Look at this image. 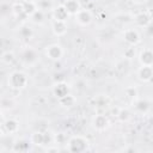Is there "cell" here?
Returning a JSON list of instances; mask_svg holds the SVG:
<instances>
[{"mask_svg": "<svg viewBox=\"0 0 153 153\" xmlns=\"http://www.w3.org/2000/svg\"><path fill=\"white\" fill-rule=\"evenodd\" d=\"M67 151L72 153H80L86 152L90 149V142L85 136L81 135H74L67 140Z\"/></svg>", "mask_w": 153, "mask_h": 153, "instance_id": "cell-1", "label": "cell"}, {"mask_svg": "<svg viewBox=\"0 0 153 153\" xmlns=\"http://www.w3.org/2000/svg\"><path fill=\"white\" fill-rule=\"evenodd\" d=\"M7 82H8V86L11 88L19 91V90H23V88H25L27 86L29 78H27V75L24 72H22V71H14V72H12L8 75Z\"/></svg>", "mask_w": 153, "mask_h": 153, "instance_id": "cell-2", "label": "cell"}, {"mask_svg": "<svg viewBox=\"0 0 153 153\" xmlns=\"http://www.w3.org/2000/svg\"><path fill=\"white\" fill-rule=\"evenodd\" d=\"M20 61L23 62V65L25 66H33L37 63L38 61V53L33 49V48H25L22 53H20Z\"/></svg>", "mask_w": 153, "mask_h": 153, "instance_id": "cell-3", "label": "cell"}, {"mask_svg": "<svg viewBox=\"0 0 153 153\" xmlns=\"http://www.w3.org/2000/svg\"><path fill=\"white\" fill-rule=\"evenodd\" d=\"M29 140H30V143L33 146H45L53 140V137H49L47 131L36 130L30 135Z\"/></svg>", "mask_w": 153, "mask_h": 153, "instance_id": "cell-4", "label": "cell"}, {"mask_svg": "<svg viewBox=\"0 0 153 153\" xmlns=\"http://www.w3.org/2000/svg\"><path fill=\"white\" fill-rule=\"evenodd\" d=\"M45 55L51 61H59L63 56V49H62V47L60 44L53 43V44L47 45V48H45Z\"/></svg>", "mask_w": 153, "mask_h": 153, "instance_id": "cell-5", "label": "cell"}, {"mask_svg": "<svg viewBox=\"0 0 153 153\" xmlns=\"http://www.w3.org/2000/svg\"><path fill=\"white\" fill-rule=\"evenodd\" d=\"M75 23H78L80 26H88L92 23V13L86 8H80L75 14Z\"/></svg>", "mask_w": 153, "mask_h": 153, "instance_id": "cell-6", "label": "cell"}, {"mask_svg": "<svg viewBox=\"0 0 153 153\" xmlns=\"http://www.w3.org/2000/svg\"><path fill=\"white\" fill-rule=\"evenodd\" d=\"M123 39H124L129 45H133V47H136V45L141 42L140 33H139L137 30H135V29H126V30L123 31Z\"/></svg>", "mask_w": 153, "mask_h": 153, "instance_id": "cell-7", "label": "cell"}, {"mask_svg": "<svg viewBox=\"0 0 153 153\" xmlns=\"http://www.w3.org/2000/svg\"><path fill=\"white\" fill-rule=\"evenodd\" d=\"M134 22L140 27H148V26H151V23H152V14L149 11L139 12L134 17Z\"/></svg>", "mask_w": 153, "mask_h": 153, "instance_id": "cell-8", "label": "cell"}, {"mask_svg": "<svg viewBox=\"0 0 153 153\" xmlns=\"http://www.w3.org/2000/svg\"><path fill=\"white\" fill-rule=\"evenodd\" d=\"M92 123H93L94 129H97V130H99V131L105 130V129L110 126V121H109L108 116H106V115H104V114L96 115V116L93 117Z\"/></svg>", "mask_w": 153, "mask_h": 153, "instance_id": "cell-9", "label": "cell"}, {"mask_svg": "<svg viewBox=\"0 0 153 153\" xmlns=\"http://www.w3.org/2000/svg\"><path fill=\"white\" fill-rule=\"evenodd\" d=\"M51 17L55 22H67L68 18H69V14L66 11V8L63 7V5H59V6L53 8Z\"/></svg>", "mask_w": 153, "mask_h": 153, "instance_id": "cell-10", "label": "cell"}, {"mask_svg": "<svg viewBox=\"0 0 153 153\" xmlns=\"http://www.w3.org/2000/svg\"><path fill=\"white\" fill-rule=\"evenodd\" d=\"M153 76V68L151 66H141L137 69V79L141 82H149Z\"/></svg>", "mask_w": 153, "mask_h": 153, "instance_id": "cell-11", "label": "cell"}, {"mask_svg": "<svg viewBox=\"0 0 153 153\" xmlns=\"http://www.w3.org/2000/svg\"><path fill=\"white\" fill-rule=\"evenodd\" d=\"M139 62L141 66H153V53L149 48H145L140 51Z\"/></svg>", "mask_w": 153, "mask_h": 153, "instance_id": "cell-12", "label": "cell"}, {"mask_svg": "<svg viewBox=\"0 0 153 153\" xmlns=\"http://www.w3.org/2000/svg\"><path fill=\"white\" fill-rule=\"evenodd\" d=\"M11 11H12V14L18 19V20H22V22H25L29 19V17L24 13V10H23V4L22 1H18V2H14L12 6H11Z\"/></svg>", "mask_w": 153, "mask_h": 153, "instance_id": "cell-13", "label": "cell"}, {"mask_svg": "<svg viewBox=\"0 0 153 153\" xmlns=\"http://www.w3.org/2000/svg\"><path fill=\"white\" fill-rule=\"evenodd\" d=\"M30 140L29 139H18L13 142V146H12V151L14 152H26V151H30Z\"/></svg>", "mask_w": 153, "mask_h": 153, "instance_id": "cell-14", "label": "cell"}, {"mask_svg": "<svg viewBox=\"0 0 153 153\" xmlns=\"http://www.w3.org/2000/svg\"><path fill=\"white\" fill-rule=\"evenodd\" d=\"M51 29H53V32L55 36H65L68 31V27H67V22H55L53 23L51 25Z\"/></svg>", "mask_w": 153, "mask_h": 153, "instance_id": "cell-15", "label": "cell"}, {"mask_svg": "<svg viewBox=\"0 0 153 153\" xmlns=\"http://www.w3.org/2000/svg\"><path fill=\"white\" fill-rule=\"evenodd\" d=\"M69 90H71V88H69L68 84H66V82L61 81V82H57V84L54 86L53 92H54L55 97L59 99V98H61V97H63V96L68 94V93H69Z\"/></svg>", "mask_w": 153, "mask_h": 153, "instance_id": "cell-16", "label": "cell"}, {"mask_svg": "<svg viewBox=\"0 0 153 153\" xmlns=\"http://www.w3.org/2000/svg\"><path fill=\"white\" fill-rule=\"evenodd\" d=\"M4 129L7 134H16L19 130V122L14 118H10V120H5L4 122Z\"/></svg>", "mask_w": 153, "mask_h": 153, "instance_id": "cell-17", "label": "cell"}, {"mask_svg": "<svg viewBox=\"0 0 153 153\" xmlns=\"http://www.w3.org/2000/svg\"><path fill=\"white\" fill-rule=\"evenodd\" d=\"M63 7L66 8V11L68 12L69 16H74L81 8V5L78 0H66L63 4Z\"/></svg>", "mask_w": 153, "mask_h": 153, "instance_id": "cell-18", "label": "cell"}, {"mask_svg": "<svg viewBox=\"0 0 153 153\" xmlns=\"http://www.w3.org/2000/svg\"><path fill=\"white\" fill-rule=\"evenodd\" d=\"M23 4V10H24V13L30 18L38 8H37V5L33 0H23L22 1Z\"/></svg>", "mask_w": 153, "mask_h": 153, "instance_id": "cell-19", "label": "cell"}, {"mask_svg": "<svg viewBox=\"0 0 153 153\" xmlns=\"http://www.w3.org/2000/svg\"><path fill=\"white\" fill-rule=\"evenodd\" d=\"M75 103H76V98L71 93L59 98V104L63 108H72L73 105H75Z\"/></svg>", "mask_w": 153, "mask_h": 153, "instance_id": "cell-20", "label": "cell"}, {"mask_svg": "<svg viewBox=\"0 0 153 153\" xmlns=\"http://www.w3.org/2000/svg\"><path fill=\"white\" fill-rule=\"evenodd\" d=\"M35 2H36V5H37V8L41 10V11H43L44 13L48 12V11L51 12L53 8L55 7L53 0H35Z\"/></svg>", "mask_w": 153, "mask_h": 153, "instance_id": "cell-21", "label": "cell"}, {"mask_svg": "<svg viewBox=\"0 0 153 153\" xmlns=\"http://www.w3.org/2000/svg\"><path fill=\"white\" fill-rule=\"evenodd\" d=\"M44 18H45V16H44V12L43 11H41V10H37L29 19H31V22L32 23H35V24H38V25H42L43 23H44Z\"/></svg>", "mask_w": 153, "mask_h": 153, "instance_id": "cell-22", "label": "cell"}, {"mask_svg": "<svg viewBox=\"0 0 153 153\" xmlns=\"http://www.w3.org/2000/svg\"><path fill=\"white\" fill-rule=\"evenodd\" d=\"M115 116L117 117V120L120 122L124 123V122H128L129 121V118H130V111L128 109H118V111L116 112Z\"/></svg>", "mask_w": 153, "mask_h": 153, "instance_id": "cell-23", "label": "cell"}, {"mask_svg": "<svg viewBox=\"0 0 153 153\" xmlns=\"http://www.w3.org/2000/svg\"><path fill=\"white\" fill-rule=\"evenodd\" d=\"M32 35H33V31H32V29H30L29 26L23 25V26L19 27V36H20L23 39H30V38L32 37Z\"/></svg>", "mask_w": 153, "mask_h": 153, "instance_id": "cell-24", "label": "cell"}, {"mask_svg": "<svg viewBox=\"0 0 153 153\" xmlns=\"http://www.w3.org/2000/svg\"><path fill=\"white\" fill-rule=\"evenodd\" d=\"M1 61H2L5 65H12V63L16 61V55H14L12 51H5V53H2V55H1Z\"/></svg>", "mask_w": 153, "mask_h": 153, "instance_id": "cell-25", "label": "cell"}, {"mask_svg": "<svg viewBox=\"0 0 153 153\" xmlns=\"http://www.w3.org/2000/svg\"><path fill=\"white\" fill-rule=\"evenodd\" d=\"M134 105H135V109H136L137 111H140V112H146V111L148 110V108H149V102L143 100V99H140V100H137Z\"/></svg>", "mask_w": 153, "mask_h": 153, "instance_id": "cell-26", "label": "cell"}, {"mask_svg": "<svg viewBox=\"0 0 153 153\" xmlns=\"http://www.w3.org/2000/svg\"><path fill=\"white\" fill-rule=\"evenodd\" d=\"M135 54H136V50H135V47H133V45H129L126 50H124V53H123V56L126 57V59H128V60H131V59H134L135 57Z\"/></svg>", "mask_w": 153, "mask_h": 153, "instance_id": "cell-27", "label": "cell"}, {"mask_svg": "<svg viewBox=\"0 0 153 153\" xmlns=\"http://www.w3.org/2000/svg\"><path fill=\"white\" fill-rule=\"evenodd\" d=\"M124 92H126V96L128 98H133L134 99V98L137 97V90H136L135 86H128V87H126Z\"/></svg>", "mask_w": 153, "mask_h": 153, "instance_id": "cell-28", "label": "cell"}, {"mask_svg": "<svg viewBox=\"0 0 153 153\" xmlns=\"http://www.w3.org/2000/svg\"><path fill=\"white\" fill-rule=\"evenodd\" d=\"M13 100H11L10 98H1L0 99V108L2 109H11L13 108Z\"/></svg>", "mask_w": 153, "mask_h": 153, "instance_id": "cell-29", "label": "cell"}, {"mask_svg": "<svg viewBox=\"0 0 153 153\" xmlns=\"http://www.w3.org/2000/svg\"><path fill=\"white\" fill-rule=\"evenodd\" d=\"M53 141L55 143H66L67 142V137L65 136L63 133H57L53 136Z\"/></svg>", "mask_w": 153, "mask_h": 153, "instance_id": "cell-30", "label": "cell"}, {"mask_svg": "<svg viewBox=\"0 0 153 153\" xmlns=\"http://www.w3.org/2000/svg\"><path fill=\"white\" fill-rule=\"evenodd\" d=\"M10 12L12 13L11 7H10L7 4H2V5H0V16H6V14H8Z\"/></svg>", "mask_w": 153, "mask_h": 153, "instance_id": "cell-31", "label": "cell"}, {"mask_svg": "<svg viewBox=\"0 0 153 153\" xmlns=\"http://www.w3.org/2000/svg\"><path fill=\"white\" fill-rule=\"evenodd\" d=\"M4 122H5V116H4L2 111H0V127L4 124Z\"/></svg>", "mask_w": 153, "mask_h": 153, "instance_id": "cell-32", "label": "cell"}, {"mask_svg": "<svg viewBox=\"0 0 153 153\" xmlns=\"http://www.w3.org/2000/svg\"><path fill=\"white\" fill-rule=\"evenodd\" d=\"M45 151L47 152H59V148L57 147H51V148H47Z\"/></svg>", "mask_w": 153, "mask_h": 153, "instance_id": "cell-33", "label": "cell"}, {"mask_svg": "<svg viewBox=\"0 0 153 153\" xmlns=\"http://www.w3.org/2000/svg\"><path fill=\"white\" fill-rule=\"evenodd\" d=\"M135 4H143V2H146L147 0H133Z\"/></svg>", "mask_w": 153, "mask_h": 153, "instance_id": "cell-34", "label": "cell"}]
</instances>
